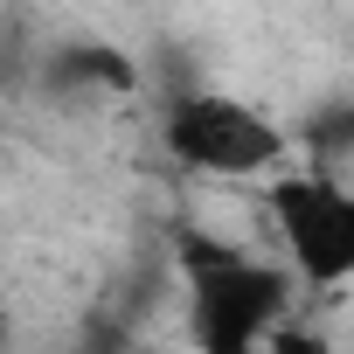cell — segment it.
<instances>
[{"label": "cell", "instance_id": "1", "mask_svg": "<svg viewBox=\"0 0 354 354\" xmlns=\"http://www.w3.org/2000/svg\"><path fill=\"white\" fill-rule=\"evenodd\" d=\"M181 292H188V326L209 354H250L285 333L299 271L223 236H181Z\"/></svg>", "mask_w": 354, "mask_h": 354}, {"label": "cell", "instance_id": "2", "mask_svg": "<svg viewBox=\"0 0 354 354\" xmlns=\"http://www.w3.org/2000/svg\"><path fill=\"white\" fill-rule=\"evenodd\" d=\"M160 139L202 181H271L292 153V132L264 104H250L236 91H202V84L167 104Z\"/></svg>", "mask_w": 354, "mask_h": 354}, {"label": "cell", "instance_id": "3", "mask_svg": "<svg viewBox=\"0 0 354 354\" xmlns=\"http://www.w3.org/2000/svg\"><path fill=\"white\" fill-rule=\"evenodd\" d=\"M264 216L278 236V257L299 271V285L313 292H340L354 285V181H340V167L313 160L299 174H271L264 188Z\"/></svg>", "mask_w": 354, "mask_h": 354}, {"label": "cell", "instance_id": "4", "mask_svg": "<svg viewBox=\"0 0 354 354\" xmlns=\"http://www.w3.org/2000/svg\"><path fill=\"white\" fill-rule=\"evenodd\" d=\"M56 77H70V84H97V91H132V63L118 56V49H91V42H77L63 63H56Z\"/></svg>", "mask_w": 354, "mask_h": 354}, {"label": "cell", "instance_id": "5", "mask_svg": "<svg viewBox=\"0 0 354 354\" xmlns=\"http://www.w3.org/2000/svg\"><path fill=\"white\" fill-rule=\"evenodd\" d=\"M306 146H313V160L340 167V160L354 153V97H340V104H319V111L306 118Z\"/></svg>", "mask_w": 354, "mask_h": 354}]
</instances>
